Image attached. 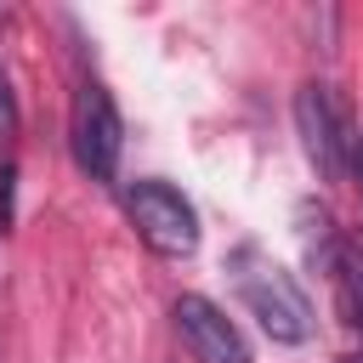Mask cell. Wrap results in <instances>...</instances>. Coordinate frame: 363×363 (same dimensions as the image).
<instances>
[{
  "label": "cell",
  "instance_id": "1",
  "mask_svg": "<svg viewBox=\"0 0 363 363\" xmlns=\"http://www.w3.org/2000/svg\"><path fill=\"white\" fill-rule=\"evenodd\" d=\"M233 284H238V301L250 306V318L278 346H301L312 335V301H306V289L295 284V272H284L278 261H267L255 244H244L233 255Z\"/></svg>",
  "mask_w": 363,
  "mask_h": 363
},
{
  "label": "cell",
  "instance_id": "2",
  "mask_svg": "<svg viewBox=\"0 0 363 363\" xmlns=\"http://www.w3.org/2000/svg\"><path fill=\"white\" fill-rule=\"evenodd\" d=\"M125 210H130V221H136V233H142V244L153 255L182 261V255L199 250V216L170 182H130L125 187Z\"/></svg>",
  "mask_w": 363,
  "mask_h": 363
},
{
  "label": "cell",
  "instance_id": "3",
  "mask_svg": "<svg viewBox=\"0 0 363 363\" xmlns=\"http://www.w3.org/2000/svg\"><path fill=\"white\" fill-rule=\"evenodd\" d=\"M68 142H74V159L91 182H113L119 170V147H125V125H119V108L108 96V85L85 79L74 91V113H68Z\"/></svg>",
  "mask_w": 363,
  "mask_h": 363
},
{
  "label": "cell",
  "instance_id": "4",
  "mask_svg": "<svg viewBox=\"0 0 363 363\" xmlns=\"http://www.w3.org/2000/svg\"><path fill=\"white\" fill-rule=\"evenodd\" d=\"M295 130H301V147H306L318 182H340L346 176L352 125H346V108L329 96V85H301L295 91Z\"/></svg>",
  "mask_w": 363,
  "mask_h": 363
},
{
  "label": "cell",
  "instance_id": "5",
  "mask_svg": "<svg viewBox=\"0 0 363 363\" xmlns=\"http://www.w3.org/2000/svg\"><path fill=\"white\" fill-rule=\"evenodd\" d=\"M170 318H176V329H182V340L193 346L199 363H250V340L238 335V323H233L216 301H204V295H176Z\"/></svg>",
  "mask_w": 363,
  "mask_h": 363
},
{
  "label": "cell",
  "instance_id": "6",
  "mask_svg": "<svg viewBox=\"0 0 363 363\" xmlns=\"http://www.w3.org/2000/svg\"><path fill=\"white\" fill-rule=\"evenodd\" d=\"M335 284H340L346 323H363V227H352V233L340 238V255H335Z\"/></svg>",
  "mask_w": 363,
  "mask_h": 363
},
{
  "label": "cell",
  "instance_id": "7",
  "mask_svg": "<svg viewBox=\"0 0 363 363\" xmlns=\"http://www.w3.org/2000/svg\"><path fill=\"white\" fill-rule=\"evenodd\" d=\"M301 244H306V261L318 272L335 278V255H340V233H335V216L323 204H301Z\"/></svg>",
  "mask_w": 363,
  "mask_h": 363
},
{
  "label": "cell",
  "instance_id": "8",
  "mask_svg": "<svg viewBox=\"0 0 363 363\" xmlns=\"http://www.w3.org/2000/svg\"><path fill=\"white\" fill-rule=\"evenodd\" d=\"M6 136H17V91H11V79L0 68V142Z\"/></svg>",
  "mask_w": 363,
  "mask_h": 363
},
{
  "label": "cell",
  "instance_id": "9",
  "mask_svg": "<svg viewBox=\"0 0 363 363\" xmlns=\"http://www.w3.org/2000/svg\"><path fill=\"white\" fill-rule=\"evenodd\" d=\"M11 182H17V170H11V164H0V233L11 227Z\"/></svg>",
  "mask_w": 363,
  "mask_h": 363
},
{
  "label": "cell",
  "instance_id": "10",
  "mask_svg": "<svg viewBox=\"0 0 363 363\" xmlns=\"http://www.w3.org/2000/svg\"><path fill=\"white\" fill-rule=\"evenodd\" d=\"M346 164L357 170V187H363V130H352V147H346Z\"/></svg>",
  "mask_w": 363,
  "mask_h": 363
},
{
  "label": "cell",
  "instance_id": "11",
  "mask_svg": "<svg viewBox=\"0 0 363 363\" xmlns=\"http://www.w3.org/2000/svg\"><path fill=\"white\" fill-rule=\"evenodd\" d=\"M346 363H363V352H357V357H346Z\"/></svg>",
  "mask_w": 363,
  "mask_h": 363
}]
</instances>
